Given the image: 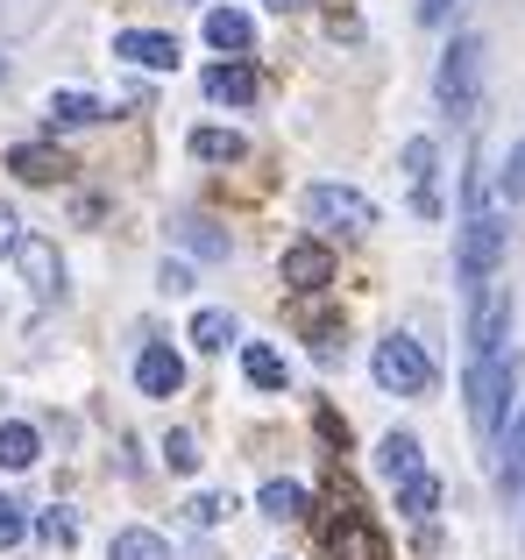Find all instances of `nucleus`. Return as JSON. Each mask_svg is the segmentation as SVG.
I'll list each match as a JSON object with an SVG mask.
<instances>
[{
	"instance_id": "nucleus-1",
	"label": "nucleus",
	"mask_w": 525,
	"mask_h": 560,
	"mask_svg": "<svg viewBox=\"0 0 525 560\" xmlns=\"http://www.w3.org/2000/svg\"><path fill=\"white\" fill-rule=\"evenodd\" d=\"M512 397H518V362H512V348H504V355L469 362V419H476V433L498 440L504 419H512Z\"/></svg>"
},
{
	"instance_id": "nucleus-2",
	"label": "nucleus",
	"mask_w": 525,
	"mask_h": 560,
	"mask_svg": "<svg viewBox=\"0 0 525 560\" xmlns=\"http://www.w3.org/2000/svg\"><path fill=\"white\" fill-rule=\"evenodd\" d=\"M370 376L384 383L390 397H427L433 390V355L412 341V334H384L376 355H370Z\"/></svg>"
},
{
	"instance_id": "nucleus-3",
	"label": "nucleus",
	"mask_w": 525,
	"mask_h": 560,
	"mask_svg": "<svg viewBox=\"0 0 525 560\" xmlns=\"http://www.w3.org/2000/svg\"><path fill=\"white\" fill-rule=\"evenodd\" d=\"M433 93H441V114L469 121V114H476V93H483V36H455V43H447Z\"/></svg>"
},
{
	"instance_id": "nucleus-4",
	"label": "nucleus",
	"mask_w": 525,
	"mask_h": 560,
	"mask_svg": "<svg viewBox=\"0 0 525 560\" xmlns=\"http://www.w3.org/2000/svg\"><path fill=\"white\" fill-rule=\"evenodd\" d=\"M319 539H327V553H334V560H390L384 533H376V525H370V511L355 504V490H341V504L327 511Z\"/></svg>"
},
{
	"instance_id": "nucleus-5",
	"label": "nucleus",
	"mask_w": 525,
	"mask_h": 560,
	"mask_svg": "<svg viewBox=\"0 0 525 560\" xmlns=\"http://www.w3.org/2000/svg\"><path fill=\"white\" fill-rule=\"evenodd\" d=\"M462 284L469 291H483L490 277H498V262H504V220L490 213V206H469V220H462Z\"/></svg>"
},
{
	"instance_id": "nucleus-6",
	"label": "nucleus",
	"mask_w": 525,
	"mask_h": 560,
	"mask_svg": "<svg viewBox=\"0 0 525 560\" xmlns=\"http://www.w3.org/2000/svg\"><path fill=\"white\" fill-rule=\"evenodd\" d=\"M305 220L334 234H370L376 228V199H362L355 185H305Z\"/></svg>"
},
{
	"instance_id": "nucleus-7",
	"label": "nucleus",
	"mask_w": 525,
	"mask_h": 560,
	"mask_svg": "<svg viewBox=\"0 0 525 560\" xmlns=\"http://www.w3.org/2000/svg\"><path fill=\"white\" fill-rule=\"evenodd\" d=\"M504 327H512V299H504L498 284H483L476 305H469V362L504 355Z\"/></svg>"
},
{
	"instance_id": "nucleus-8",
	"label": "nucleus",
	"mask_w": 525,
	"mask_h": 560,
	"mask_svg": "<svg viewBox=\"0 0 525 560\" xmlns=\"http://www.w3.org/2000/svg\"><path fill=\"white\" fill-rule=\"evenodd\" d=\"M114 57H128L142 71H178V36H164V28H121Z\"/></svg>"
},
{
	"instance_id": "nucleus-9",
	"label": "nucleus",
	"mask_w": 525,
	"mask_h": 560,
	"mask_svg": "<svg viewBox=\"0 0 525 560\" xmlns=\"http://www.w3.org/2000/svg\"><path fill=\"white\" fill-rule=\"evenodd\" d=\"M277 270H284V284H291V291H327V284H334V256H327V242H291Z\"/></svg>"
},
{
	"instance_id": "nucleus-10",
	"label": "nucleus",
	"mask_w": 525,
	"mask_h": 560,
	"mask_svg": "<svg viewBox=\"0 0 525 560\" xmlns=\"http://www.w3.org/2000/svg\"><path fill=\"white\" fill-rule=\"evenodd\" d=\"M136 383H142V397H178V390H185V362L171 355L164 341H150V348L136 355Z\"/></svg>"
},
{
	"instance_id": "nucleus-11",
	"label": "nucleus",
	"mask_w": 525,
	"mask_h": 560,
	"mask_svg": "<svg viewBox=\"0 0 525 560\" xmlns=\"http://www.w3.org/2000/svg\"><path fill=\"white\" fill-rule=\"evenodd\" d=\"M8 171L22 185H57L71 164H65V150H50V142H14V150H8Z\"/></svg>"
},
{
	"instance_id": "nucleus-12",
	"label": "nucleus",
	"mask_w": 525,
	"mask_h": 560,
	"mask_svg": "<svg viewBox=\"0 0 525 560\" xmlns=\"http://www.w3.org/2000/svg\"><path fill=\"white\" fill-rule=\"evenodd\" d=\"M199 85H207V100H221V107H249V100H256V71L235 65V57H228V65H213Z\"/></svg>"
},
{
	"instance_id": "nucleus-13",
	"label": "nucleus",
	"mask_w": 525,
	"mask_h": 560,
	"mask_svg": "<svg viewBox=\"0 0 525 560\" xmlns=\"http://www.w3.org/2000/svg\"><path fill=\"white\" fill-rule=\"evenodd\" d=\"M207 43H213V50H228V57H242L256 43V22L242 8H213L207 14Z\"/></svg>"
},
{
	"instance_id": "nucleus-14",
	"label": "nucleus",
	"mask_w": 525,
	"mask_h": 560,
	"mask_svg": "<svg viewBox=\"0 0 525 560\" xmlns=\"http://www.w3.org/2000/svg\"><path fill=\"white\" fill-rule=\"evenodd\" d=\"M242 376H249L256 390H284V383H291V370H284V355H277L270 341H249V348H242Z\"/></svg>"
},
{
	"instance_id": "nucleus-15",
	"label": "nucleus",
	"mask_w": 525,
	"mask_h": 560,
	"mask_svg": "<svg viewBox=\"0 0 525 560\" xmlns=\"http://www.w3.org/2000/svg\"><path fill=\"white\" fill-rule=\"evenodd\" d=\"M376 468H384L390 482H412L419 476V440L412 433H384L376 440Z\"/></svg>"
},
{
	"instance_id": "nucleus-16",
	"label": "nucleus",
	"mask_w": 525,
	"mask_h": 560,
	"mask_svg": "<svg viewBox=\"0 0 525 560\" xmlns=\"http://www.w3.org/2000/svg\"><path fill=\"white\" fill-rule=\"evenodd\" d=\"M43 114H50V128H93L107 107H100L93 93H50V100H43Z\"/></svg>"
},
{
	"instance_id": "nucleus-17",
	"label": "nucleus",
	"mask_w": 525,
	"mask_h": 560,
	"mask_svg": "<svg viewBox=\"0 0 525 560\" xmlns=\"http://www.w3.org/2000/svg\"><path fill=\"white\" fill-rule=\"evenodd\" d=\"M192 156H199V164H242L249 142H242L235 128H192Z\"/></svg>"
},
{
	"instance_id": "nucleus-18",
	"label": "nucleus",
	"mask_w": 525,
	"mask_h": 560,
	"mask_svg": "<svg viewBox=\"0 0 525 560\" xmlns=\"http://www.w3.org/2000/svg\"><path fill=\"white\" fill-rule=\"evenodd\" d=\"M256 511H262V518H277V525H291V518H305V490L277 476V482H262V490H256Z\"/></svg>"
},
{
	"instance_id": "nucleus-19",
	"label": "nucleus",
	"mask_w": 525,
	"mask_h": 560,
	"mask_svg": "<svg viewBox=\"0 0 525 560\" xmlns=\"http://www.w3.org/2000/svg\"><path fill=\"white\" fill-rule=\"evenodd\" d=\"M398 511H405V518H433V511H441V476L419 468L412 482H398Z\"/></svg>"
},
{
	"instance_id": "nucleus-20",
	"label": "nucleus",
	"mask_w": 525,
	"mask_h": 560,
	"mask_svg": "<svg viewBox=\"0 0 525 560\" xmlns=\"http://www.w3.org/2000/svg\"><path fill=\"white\" fill-rule=\"evenodd\" d=\"M36 454H43L36 425H22V419L0 425V468H36Z\"/></svg>"
},
{
	"instance_id": "nucleus-21",
	"label": "nucleus",
	"mask_w": 525,
	"mask_h": 560,
	"mask_svg": "<svg viewBox=\"0 0 525 560\" xmlns=\"http://www.w3.org/2000/svg\"><path fill=\"white\" fill-rule=\"evenodd\" d=\"M235 341V313H221V305H207V313H192V348H228Z\"/></svg>"
},
{
	"instance_id": "nucleus-22",
	"label": "nucleus",
	"mask_w": 525,
	"mask_h": 560,
	"mask_svg": "<svg viewBox=\"0 0 525 560\" xmlns=\"http://www.w3.org/2000/svg\"><path fill=\"white\" fill-rule=\"evenodd\" d=\"M114 560H171V547L142 525H128V533H114Z\"/></svg>"
},
{
	"instance_id": "nucleus-23",
	"label": "nucleus",
	"mask_w": 525,
	"mask_h": 560,
	"mask_svg": "<svg viewBox=\"0 0 525 560\" xmlns=\"http://www.w3.org/2000/svg\"><path fill=\"white\" fill-rule=\"evenodd\" d=\"M504 490H525V411H518L512 433H504Z\"/></svg>"
},
{
	"instance_id": "nucleus-24",
	"label": "nucleus",
	"mask_w": 525,
	"mask_h": 560,
	"mask_svg": "<svg viewBox=\"0 0 525 560\" xmlns=\"http://www.w3.org/2000/svg\"><path fill=\"white\" fill-rule=\"evenodd\" d=\"M36 539H50V547H79V518H71L65 504L43 511V518H36Z\"/></svg>"
},
{
	"instance_id": "nucleus-25",
	"label": "nucleus",
	"mask_w": 525,
	"mask_h": 560,
	"mask_svg": "<svg viewBox=\"0 0 525 560\" xmlns=\"http://www.w3.org/2000/svg\"><path fill=\"white\" fill-rule=\"evenodd\" d=\"M228 511H235V497H221V490H199L192 504H185V525H221Z\"/></svg>"
},
{
	"instance_id": "nucleus-26",
	"label": "nucleus",
	"mask_w": 525,
	"mask_h": 560,
	"mask_svg": "<svg viewBox=\"0 0 525 560\" xmlns=\"http://www.w3.org/2000/svg\"><path fill=\"white\" fill-rule=\"evenodd\" d=\"M185 248H199V256H228V234L221 228H213V220H185Z\"/></svg>"
},
{
	"instance_id": "nucleus-27",
	"label": "nucleus",
	"mask_w": 525,
	"mask_h": 560,
	"mask_svg": "<svg viewBox=\"0 0 525 560\" xmlns=\"http://www.w3.org/2000/svg\"><path fill=\"white\" fill-rule=\"evenodd\" d=\"M164 462L178 468V476H192V468H199V440L192 433H164Z\"/></svg>"
},
{
	"instance_id": "nucleus-28",
	"label": "nucleus",
	"mask_w": 525,
	"mask_h": 560,
	"mask_svg": "<svg viewBox=\"0 0 525 560\" xmlns=\"http://www.w3.org/2000/svg\"><path fill=\"white\" fill-rule=\"evenodd\" d=\"M28 533V518H22V504L14 497H0V547H14V539Z\"/></svg>"
},
{
	"instance_id": "nucleus-29",
	"label": "nucleus",
	"mask_w": 525,
	"mask_h": 560,
	"mask_svg": "<svg viewBox=\"0 0 525 560\" xmlns=\"http://www.w3.org/2000/svg\"><path fill=\"white\" fill-rule=\"evenodd\" d=\"M498 185H504V199H525V142L504 156V178H498Z\"/></svg>"
},
{
	"instance_id": "nucleus-30",
	"label": "nucleus",
	"mask_w": 525,
	"mask_h": 560,
	"mask_svg": "<svg viewBox=\"0 0 525 560\" xmlns=\"http://www.w3.org/2000/svg\"><path fill=\"white\" fill-rule=\"evenodd\" d=\"M28 234H22V220L8 213V206H0V262H14V248H22Z\"/></svg>"
},
{
	"instance_id": "nucleus-31",
	"label": "nucleus",
	"mask_w": 525,
	"mask_h": 560,
	"mask_svg": "<svg viewBox=\"0 0 525 560\" xmlns=\"http://www.w3.org/2000/svg\"><path fill=\"white\" fill-rule=\"evenodd\" d=\"M156 284H164V291H192V270H185V262H164V270H156Z\"/></svg>"
},
{
	"instance_id": "nucleus-32",
	"label": "nucleus",
	"mask_w": 525,
	"mask_h": 560,
	"mask_svg": "<svg viewBox=\"0 0 525 560\" xmlns=\"http://www.w3.org/2000/svg\"><path fill=\"white\" fill-rule=\"evenodd\" d=\"M447 8L455 0H419V22H447Z\"/></svg>"
},
{
	"instance_id": "nucleus-33",
	"label": "nucleus",
	"mask_w": 525,
	"mask_h": 560,
	"mask_svg": "<svg viewBox=\"0 0 525 560\" xmlns=\"http://www.w3.org/2000/svg\"><path fill=\"white\" fill-rule=\"evenodd\" d=\"M270 8H277V14H299V8H313V0H270Z\"/></svg>"
}]
</instances>
